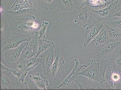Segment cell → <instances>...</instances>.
Returning <instances> with one entry per match:
<instances>
[{
    "mask_svg": "<svg viewBox=\"0 0 121 90\" xmlns=\"http://www.w3.org/2000/svg\"><path fill=\"white\" fill-rule=\"evenodd\" d=\"M99 68V63L93 59L91 60L90 66L81 71L79 73V75L84 76L90 80L102 84L104 82V80L103 76L101 74Z\"/></svg>",
    "mask_w": 121,
    "mask_h": 90,
    "instance_id": "6da1fadb",
    "label": "cell"
},
{
    "mask_svg": "<svg viewBox=\"0 0 121 90\" xmlns=\"http://www.w3.org/2000/svg\"><path fill=\"white\" fill-rule=\"evenodd\" d=\"M117 1L112 2L108 6L99 10L91 8V12L98 20L103 21V22L110 20L114 17L115 12L118 8Z\"/></svg>",
    "mask_w": 121,
    "mask_h": 90,
    "instance_id": "7a4b0ae2",
    "label": "cell"
},
{
    "mask_svg": "<svg viewBox=\"0 0 121 90\" xmlns=\"http://www.w3.org/2000/svg\"><path fill=\"white\" fill-rule=\"evenodd\" d=\"M32 37L28 35H23L18 33H13L2 45V49L3 51H5L15 48L22 43L26 41H30Z\"/></svg>",
    "mask_w": 121,
    "mask_h": 90,
    "instance_id": "3957f363",
    "label": "cell"
},
{
    "mask_svg": "<svg viewBox=\"0 0 121 90\" xmlns=\"http://www.w3.org/2000/svg\"><path fill=\"white\" fill-rule=\"evenodd\" d=\"M28 44V42L25 41L16 48L5 51L4 57L6 62L9 65H13L16 63L20 58L23 50Z\"/></svg>",
    "mask_w": 121,
    "mask_h": 90,
    "instance_id": "277c9868",
    "label": "cell"
},
{
    "mask_svg": "<svg viewBox=\"0 0 121 90\" xmlns=\"http://www.w3.org/2000/svg\"><path fill=\"white\" fill-rule=\"evenodd\" d=\"M74 60L75 62V66L73 70L66 78L57 87V88L60 89L70 85L74 81H75L78 78L79 73L81 72L82 69L87 67V65H81L79 60L77 58H75Z\"/></svg>",
    "mask_w": 121,
    "mask_h": 90,
    "instance_id": "5b68a950",
    "label": "cell"
},
{
    "mask_svg": "<svg viewBox=\"0 0 121 90\" xmlns=\"http://www.w3.org/2000/svg\"><path fill=\"white\" fill-rule=\"evenodd\" d=\"M121 40L119 41H109L104 45L97 54L99 58H106L109 59L111 55L121 46Z\"/></svg>",
    "mask_w": 121,
    "mask_h": 90,
    "instance_id": "8992f818",
    "label": "cell"
},
{
    "mask_svg": "<svg viewBox=\"0 0 121 90\" xmlns=\"http://www.w3.org/2000/svg\"><path fill=\"white\" fill-rule=\"evenodd\" d=\"M105 23L106 22H102L96 24H93L87 28L84 43L85 47L87 46L91 41L99 33L105 25Z\"/></svg>",
    "mask_w": 121,
    "mask_h": 90,
    "instance_id": "52a82bcc",
    "label": "cell"
},
{
    "mask_svg": "<svg viewBox=\"0 0 121 90\" xmlns=\"http://www.w3.org/2000/svg\"><path fill=\"white\" fill-rule=\"evenodd\" d=\"M113 71V68L110 62L104 65L103 77L104 80V82L108 89H116V85L112 80V74Z\"/></svg>",
    "mask_w": 121,
    "mask_h": 90,
    "instance_id": "ba28073f",
    "label": "cell"
},
{
    "mask_svg": "<svg viewBox=\"0 0 121 90\" xmlns=\"http://www.w3.org/2000/svg\"><path fill=\"white\" fill-rule=\"evenodd\" d=\"M91 8L88 5L82 7L78 13L74 22L81 25L83 28H86L88 25V22L91 12Z\"/></svg>",
    "mask_w": 121,
    "mask_h": 90,
    "instance_id": "9c48e42d",
    "label": "cell"
},
{
    "mask_svg": "<svg viewBox=\"0 0 121 90\" xmlns=\"http://www.w3.org/2000/svg\"><path fill=\"white\" fill-rule=\"evenodd\" d=\"M64 64L65 61L64 58L58 53L51 66L50 74H50L52 78H55L60 74Z\"/></svg>",
    "mask_w": 121,
    "mask_h": 90,
    "instance_id": "30bf717a",
    "label": "cell"
},
{
    "mask_svg": "<svg viewBox=\"0 0 121 90\" xmlns=\"http://www.w3.org/2000/svg\"><path fill=\"white\" fill-rule=\"evenodd\" d=\"M55 47L53 46L50 48L48 53L46 55L44 60L43 59L42 65L43 66V74L45 75H49L51 66L55 60L54 56L55 53Z\"/></svg>",
    "mask_w": 121,
    "mask_h": 90,
    "instance_id": "8fae6325",
    "label": "cell"
},
{
    "mask_svg": "<svg viewBox=\"0 0 121 90\" xmlns=\"http://www.w3.org/2000/svg\"><path fill=\"white\" fill-rule=\"evenodd\" d=\"M109 60L114 70L118 72L121 74V46L111 55Z\"/></svg>",
    "mask_w": 121,
    "mask_h": 90,
    "instance_id": "7c38bea8",
    "label": "cell"
},
{
    "mask_svg": "<svg viewBox=\"0 0 121 90\" xmlns=\"http://www.w3.org/2000/svg\"><path fill=\"white\" fill-rule=\"evenodd\" d=\"M92 41L96 46H103L109 41L107 29L105 25L99 33L92 40Z\"/></svg>",
    "mask_w": 121,
    "mask_h": 90,
    "instance_id": "4fadbf2b",
    "label": "cell"
},
{
    "mask_svg": "<svg viewBox=\"0 0 121 90\" xmlns=\"http://www.w3.org/2000/svg\"><path fill=\"white\" fill-rule=\"evenodd\" d=\"M109 41H116L121 40V30L108 25L105 23Z\"/></svg>",
    "mask_w": 121,
    "mask_h": 90,
    "instance_id": "5bb4252c",
    "label": "cell"
},
{
    "mask_svg": "<svg viewBox=\"0 0 121 90\" xmlns=\"http://www.w3.org/2000/svg\"><path fill=\"white\" fill-rule=\"evenodd\" d=\"M33 8L32 2L29 0H15L11 6V11H16Z\"/></svg>",
    "mask_w": 121,
    "mask_h": 90,
    "instance_id": "9a60e30c",
    "label": "cell"
},
{
    "mask_svg": "<svg viewBox=\"0 0 121 90\" xmlns=\"http://www.w3.org/2000/svg\"><path fill=\"white\" fill-rule=\"evenodd\" d=\"M30 78L35 83L37 87L41 90L47 89V86L48 85V82L43 79L39 73H36L30 75Z\"/></svg>",
    "mask_w": 121,
    "mask_h": 90,
    "instance_id": "2e32d148",
    "label": "cell"
},
{
    "mask_svg": "<svg viewBox=\"0 0 121 90\" xmlns=\"http://www.w3.org/2000/svg\"><path fill=\"white\" fill-rule=\"evenodd\" d=\"M3 74V72L1 71V89H9L10 88V86L12 84H13L14 82H16V78H15L11 74Z\"/></svg>",
    "mask_w": 121,
    "mask_h": 90,
    "instance_id": "e0dca14e",
    "label": "cell"
},
{
    "mask_svg": "<svg viewBox=\"0 0 121 90\" xmlns=\"http://www.w3.org/2000/svg\"><path fill=\"white\" fill-rule=\"evenodd\" d=\"M54 46V44L52 41L48 40H39L37 52L35 56V57H38L42 53L48 49H50L51 47Z\"/></svg>",
    "mask_w": 121,
    "mask_h": 90,
    "instance_id": "ac0fdd59",
    "label": "cell"
},
{
    "mask_svg": "<svg viewBox=\"0 0 121 90\" xmlns=\"http://www.w3.org/2000/svg\"><path fill=\"white\" fill-rule=\"evenodd\" d=\"M111 2L108 0H89L88 5L92 9L99 10L108 6Z\"/></svg>",
    "mask_w": 121,
    "mask_h": 90,
    "instance_id": "d6986e66",
    "label": "cell"
},
{
    "mask_svg": "<svg viewBox=\"0 0 121 90\" xmlns=\"http://www.w3.org/2000/svg\"><path fill=\"white\" fill-rule=\"evenodd\" d=\"M43 58L32 57L29 59H25V70L27 71L34 70L39 64V63L43 60Z\"/></svg>",
    "mask_w": 121,
    "mask_h": 90,
    "instance_id": "ffe728a7",
    "label": "cell"
},
{
    "mask_svg": "<svg viewBox=\"0 0 121 90\" xmlns=\"http://www.w3.org/2000/svg\"><path fill=\"white\" fill-rule=\"evenodd\" d=\"M21 28L24 30H28L35 29H37L39 25L38 23H36L35 21V17L34 16H32L29 19H27L25 23L22 25H20Z\"/></svg>",
    "mask_w": 121,
    "mask_h": 90,
    "instance_id": "44dd1931",
    "label": "cell"
},
{
    "mask_svg": "<svg viewBox=\"0 0 121 90\" xmlns=\"http://www.w3.org/2000/svg\"><path fill=\"white\" fill-rule=\"evenodd\" d=\"M58 3L61 10L69 11L74 8L73 0H58Z\"/></svg>",
    "mask_w": 121,
    "mask_h": 90,
    "instance_id": "7402d4cb",
    "label": "cell"
},
{
    "mask_svg": "<svg viewBox=\"0 0 121 90\" xmlns=\"http://www.w3.org/2000/svg\"><path fill=\"white\" fill-rule=\"evenodd\" d=\"M58 0H38V4L47 9H53L57 5Z\"/></svg>",
    "mask_w": 121,
    "mask_h": 90,
    "instance_id": "603a6c76",
    "label": "cell"
},
{
    "mask_svg": "<svg viewBox=\"0 0 121 90\" xmlns=\"http://www.w3.org/2000/svg\"><path fill=\"white\" fill-rule=\"evenodd\" d=\"M49 22L48 21H44L42 23L39 30L36 32L38 36L39 40H41L43 38H46V31Z\"/></svg>",
    "mask_w": 121,
    "mask_h": 90,
    "instance_id": "cb8c5ba5",
    "label": "cell"
},
{
    "mask_svg": "<svg viewBox=\"0 0 121 90\" xmlns=\"http://www.w3.org/2000/svg\"><path fill=\"white\" fill-rule=\"evenodd\" d=\"M37 54V52L35 51L34 50L31 49L28 46V45H27L25 48L23 50L22 54L21 55L20 58H24L25 59H27L34 57Z\"/></svg>",
    "mask_w": 121,
    "mask_h": 90,
    "instance_id": "d4e9b609",
    "label": "cell"
},
{
    "mask_svg": "<svg viewBox=\"0 0 121 90\" xmlns=\"http://www.w3.org/2000/svg\"><path fill=\"white\" fill-rule=\"evenodd\" d=\"M75 82L79 86L80 89H93L95 88L91 87L88 81L84 80H79L78 78L76 79Z\"/></svg>",
    "mask_w": 121,
    "mask_h": 90,
    "instance_id": "484cf974",
    "label": "cell"
},
{
    "mask_svg": "<svg viewBox=\"0 0 121 90\" xmlns=\"http://www.w3.org/2000/svg\"><path fill=\"white\" fill-rule=\"evenodd\" d=\"M106 24L121 30V19L117 20H109L106 22Z\"/></svg>",
    "mask_w": 121,
    "mask_h": 90,
    "instance_id": "4316f807",
    "label": "cell"
},
{
    "mask_svg": "<svg viewBox=\"0 0 121 90\" xmlns=\"http://www.w3.org/2000/svg\"><path fill=\"white\" fill-rule=\"evenodd\" d=\"M114 17L119 18L121 19V7L116 10L114 15Z\"/></svg>",
    "mask_w": 121,
    "mask_h": 90,
    "instance_id": "83f0119b",
    "label": "cell"
},
{
    "mask_svg": "<svg viewBox=\"0 0 121 90\" xmlns=\"http://www.w3.org/2000/svg\"><path fill=\"white\" fill-rule=\"evenodd\" d=\"M118 8L121 7V0H118Z\"/></svg>",
    "mask_w": 121,
    "mask_h": 90,
    "instance_id": "f1b7e54d",
    "label": "cell"
},
{
    "mask_svg": "<svg viewBox=\"0 0 121 90\" xmlns=\"http://www.w3.org/2000/svg\"><path fill=\"white\" fill-rule=\"evenodd\" d=\"M87 0H78V2H80V3H82V2H86Z\"/></svg>",
    "mask_w": 121,
    "mask_h": 90,
    "instance_id": "f546056e",
    "label": "cell"
},
{
    "mask_svg": "<svg viewBox=\"0 0 121 90\" xmlns=\"http://www.w3.org/2000/svg\"><path fill=\"white\" fill-rule=\"evenodd\" d=\"M109 1H111V2H113V1H117L118 0H108Z\"/></svg>",
    "mask_w": 121,
    "mask_h": 90,
    "instance_id": "4dcf8cb0",
    "label": "cell"
},
{
    "mask_svg": "<svg viewBox=\"0 0 121 90\" xmlns=\"http://www.w3.org/2000/svg\"><path fill=\"white\" fill-rule=\"evenodd\" d=\"M120 85H121V87H120V89H121V80H120Z\"/></svg>",
    "mask_w": 121,
    "mask_h": 90,
    "instance_id": "1f68e13d",
    "label": "cell"
},
{
    "mask_svg": "<svg viewBox=\"0 0 121 90\" xmlns=\"http://www.w3.org/2000/svg\"></svg>",
    "mask_w": 121,
    "mask_h": 90,
    "instance_id": "d6a6232c",
    "label": "cell"
}]
</instances>
